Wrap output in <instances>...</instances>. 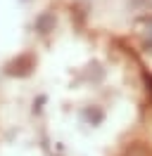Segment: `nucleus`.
I'll return each instance as SVG.
<instances>
[{
    "label": "nucleus",
    "mask_w": 152,
    "mask_h": 156,
    "mask_svg": "<svg viewBox=\"0 0 152 156\" xmlns=\"http://www.w3.org/2000/svg\"><path fill=\"white\" fill-rule=\"evenodd\" d=\"M150 40H152V31H150Z\"/></svg>",
    "instance_id": "f257e3e1"
}]
</instances>
